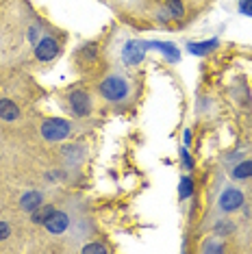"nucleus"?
I'll return each instance as SVG.
<instances>
[{"instance_id":"f257e3e1","label":"nucleus","mask_w":252,"mask_h":254,"mask_svg":"<svg viewBox=\"0 0 252 254\" xmlns=\"http://www.w3.org/2000/svg\"><path fill=\"white\" fill-rule=\"evenodd\" d=\"M100 94L105 100L113 102V105H122V102H128L130 96H133V83L118 72L107 74L100 80Z\"/></svg>"},{"instance_id":"f03ea898","label":"nucleus","mask_w":252,"mask_h":254,"mask_svg":"<svg viewBox=\"0 0 252 254\" xmlns=\"http://www.w3.org/2000/svg\"><path fill=\"white\" fill-rule=\"evenodd\" d=\"M72 135V124L61 118H48L42 124V137L46 141H63Z\"/></svg>"},{"instance_id":"7ed1b4c3","label":"nucleus","mask_w":252,"mask_h":254,"mask_svg":"<svg viewBox=\"0 0 252 254\" xmlns=\"http://www.w3.org/2000/svg\"><path fill=\"white\" fill-rule=\"evenodd\" d=\"M148 44L146 42H137V39H128L122 46V61L124 65H139L146 57Z\"/></svg>"},{"instance_id":"20e7f679","label":"nucleus","mask_w":252,"mask_h":254,"mask_svg":"<svg viewBox=\"0 0 252 254\" xmlns=\"http://www.w3.org/2000/svg\"><path fill=\"white\" fill-rule=\"evenodd\" d=\"M217 204H220V209L224 213H235L239 211L244 206V193L239 191L237 187H226L224 191L220 193V198H217Z\"/></svg>"},{"instance_id":"39448f33","label":"nucleus","mask_w":252,"mask_h":254,"mask_svg":"<svg viewBox=\"0 0 252 254\" xmlns=\"http://www.w3.org/2000/svg\"><path fill=\"white\" fill-rule=\"evenodd\" d=\"M67 100H70V109L76 118H87L91 113V100L83 89H72Z\"/></svg>"},{"instance_id":"423d86ee","label":"nucleus","mask_w":252,"mask_h":254,"mask_svg":"<svg viewBox=\"0 0 252 254\" xmlns=\"http://www.w3.org/2000/svg\"><path fill=\"white\" fill-rule=\"evenodd\" d=\"M57 55H59V44L55 37L46 35L35 44V57L39 61H53Z\"/></svg>"},{"instance_id":"0eeeda50","label":"nucleus","mask_w":252,"mask_h":254,"mask_svg":"<svg viewBox=\"0 0 252 254\" xmlns=\"http://www.w3.org/2000/svg\"><path fill=\"white\" fill-rule=\"evenodd\" d=\"M46 230H48L50 235H63L67 230V226H70V215H67L65 211H53V215H50L48 219L44 222Z\"/></svg>"},{"instance_id":"6e6552de","label":"nucleus","mask_w":252,"mask_h":254,"mask_svg":"<svg viewBox=\"0 0 252 254\" xmlns=\"http://www.w3.org/2000/svg\"><path fill=\"white\" fill-rule=\"evenodd\" d=\"M44 202V195L42 191H26L24 195L20 198V209L26 211V213H33L35 209H39Z\"/></svg>"},{"instance_id":"1a4fd4ad","label":"nucleus","mask_w":252,"mask_h":254,"mask_svg":"<svg viewBox=\"0 0 252 254\" xmlns=\"http://www.w3.org/2000/svg\"><path fill=\"white\" fill-rule=\"evenodd\" d=\"M18 118H20L18 105H15L13 100H9V98H2V100H0V120H4V122H15Z\"/></svg>"},{"instance_id":"9d476101","label":"nucleus","mask_w":252,"mask_h":254,"mask_svg":"<svg viewBox=\"0 0 252 254\" xmlns=\"http://www.w3.org/2000/svg\"><path fill=\"white\" fill-rule=\"evenodd\" d=\"M146 44H148V48H157L159 53H163L165 57H168V61H172V63L181 59V50L170 42H146Z\"/></svg>"},{"instance_id":"9b49d317","label":"nucleus","mask_w":252,"mask_h":254,"mask_svg":"<svg viewBox=\"0 0 252 254\" xmlns=\"http://www.w3.org/2000/svg\"><path fill=\"white\" fill-rule=\"evenodd\" d=\"M189 48V53L191 55H198V57H202V55H207V53H211L213 48H217V39H207V42H191L187 46Z\"/></svg>"},{"instance_id":"f8f14e48","label":"nucleus","mask_w":252,"mask_h":254,"mask_svg":"<svg viewBox=\"0 0 252 254\" xmlns=\"http://www.w3.org/2000/svg\"><path fill=\"white\" fill-rule=\"evenodd\" d=\"M231 176H233V178H237V181L250 178V176H252V161H242V163H237V165L233 167Z\"/></svg>"},{"instance_id":"ddd939ff","label":"nucleus","mask_w":252,"mask_h":254,"mask_svg":"<svg viewBox=\"0 0 252 254\" xmlns=\"http://www.w3.org/2000/svg\"><path fill=\"white\" fill-rule=\"evenodd\" d=\"M53 211H55V206H50V204L44 206V204H42L39 209H35V211L31 213V215H33V222H35V224H44L46 219L53 215Z\"/></svg>"},{"instance_id":"4468645a","label":"nucleus","mask_w":252,"mask_h":254,"mask_svg":"<svg viewBox=\"0 0 252 254\" xmlns=\"http://www.w3.org/2000/svg\"><path fill=\"white\" fill-rule=\"evenodd\" d=\"M168 13L172 20H181L185 15V9H183L181 0H168Z\"/></svg>"},{"instance_id":"2eb2a0df","label":"nucleus","mask_w":252,"mask_h":254,"mask_svg":"<svg viewBox=\"0 0 252 254\" xmlns=\"http://www.w3.org/2000/svg\"><path fill=\"white\" fill-rule=\"evenodd\" d=\"M191 178L189 176H183L181 178V187H179V198L181 200H187L189 195H191V191H193V187H191Z\"/></svg>"},{"instance_id":"dca6fc26","label":"nucleus","mask_w":252,"mask_h":254,"mask_svg":"<svg viewBox=\"0 0 252 254\" xmlns=\"http://www.w3.org/2000/svg\"><path fill=\"white\" fill-rule=\"evenodd\" d=\"M96 53H98L96 44H87V46H83V50H81L83 61H94V59H96Z\"/></svg>"},{"instance_id":"f3484780","label":"nucleus","mask_w":252,"mask_h":254,"mask_svg":"<svg viewBox=\"0 0 252 254\" xmlns=\"http://www.w3.org/2000/svg\"><path fill=\"white\" fill-rule=\"evenodd\" d=\"M83 252L85 254H89V252H100V254H105V252H109V248L107 246H100V244H87L83 248Z\"/></svg>"},{"instance_id":"a211bd4d","label":"nucleus","mask_w":252,"mask_h":254,"mask_svg":"<svg viewBox=\"0 0 252 254\" xmlns=\"http://www.w3.org/2000/svg\"><path fill=\"white\" fill-rule=\"evenodd\" d=\"M239 13L252 18V0H239Z\"/></svg>"},{"instance_id":"6ab92c4d","label":"nucleus","mask_w":252,"mask_h":254,"mask_svg":"<svg viewBox=\"0 0 252 254\" xmlns=\"http://www.w3.org/2000/svg\"><path fill=\"white\" fill-rule=\"evenodd\" d=\"M39 35H42V28H39V26H31V28H28V42L37 44L39 39H42Z\"/></svg>"},{"instance_id":"aec40b11","label":"nucleus","mask_w":252,"mask_h":254,"mask_svg":"<svg viewBox=\"0 0 252 254\" xmlns=\"http://www.w3.org/2000/svg\"><path fill=\"white\" fill-rule=\"evenodd\" d=\"M222 250H224V246L217 244V241H207L202 248V252H222Z\"/></svg>"},{"instance_id":"412c9836","label":"nucleus","mask_w":252,"mask_h":254,"mask_svg":"<svg viewBox=\"0 0 252 254\" xmlns=\"http://www.w3.org/2000/svg\"><path fill=\"white\" fill-rule=\"evenodd\" d=\"M233 228H235V226H233L231 222H226V219H222V222L217 224V228H215V230H217V233H222V235H226V233H233Z\"/></svg>"},{"instance_id":"4be33fe9","label":"nucleus","mask_w":252,"mask_h":254,"mask_svg":"<svg viewBox=\"0 0 252 254\" xmlns=\"http://www.w3.org/2000/svg\"><path fill=\"white\" fill-rule=\"evenodd\" d=\"M9 235H11V226L7 222H2V219H0V241H4Z\"/></svg>"},{"instance_id":"5701e85b","label":"nucleus","mask_w":252,"mask_h":254,"mask_svg":"<svg viewBox=\"0 0 252 254\" xmlns=\"http://www.w3.org/2000/svg\"><path fill=\"white\" fill-rule=\"evenodd\" d=\"M181 159H183V163H185L187 170H191V167H193V161H191V157H189L187 150H181Z\"/></svg>"},{"instance_id":"b1692460","label":"nucleus","mask_w":252,"mask_h":254,"mask_svg":"<svg viewBox=\"0 0 252 254\" xmlns=\"http://www.w3.org/2000/svg\"><path fill=\"white\" fill-rule=\"evenodd\" d=\"M183 139H185V143H189V141H191V132L185 130V137H183Z\"/></svg>"}]
</instances>
